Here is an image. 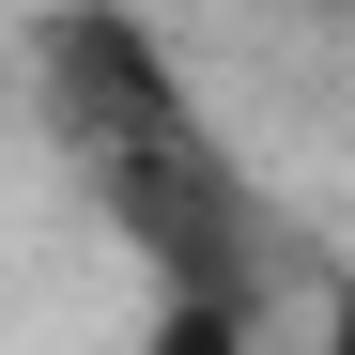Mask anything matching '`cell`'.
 Segmentation results:
<instances>
[{
    "label": "cell",
    "mask_w": 355,
    "mask_h": 355,
    "mask_svg": "<svg viewBox=\"0 0 355 355\" xmlns=\"http://www.w3.org/2000/svg\"><path fill=\"white\" fill-rule=\"evenodd\" d=\"M31 108H46V139H62L78 170L201 124V93H186V62H170V31L139 16V0H46L31 16Z\"/></svg>",
    "instance_id": "6da1fadb"
}]
</instances>
